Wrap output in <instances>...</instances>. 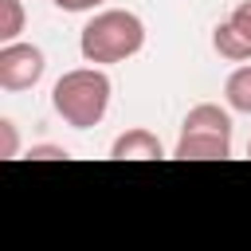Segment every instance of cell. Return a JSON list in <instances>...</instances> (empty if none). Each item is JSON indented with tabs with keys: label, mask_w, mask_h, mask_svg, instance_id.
I'll return each mask as SVG.
<instances>
[{
	"label": "cell",
	"mask_w": 251,
	"mask_h": 251,
	"mask_svg": "<svg viewBox=\"0 0 251 251\" xmlns=\"http://www.w3.org/2000/svg\"><path fill=\"white\" fill-rule=\"evenodd\" d=\"M141 47H145V24L129 8H102L78 31V55L82 63H94V67L126 63Z\"/></svg>",
	"instance_id": "cell-1"
},
{
	"label": "cell",
	"mask_w": 251,
	"mask_h": 251,
	"mask_svg": "<svg viewBox=\"0 0 251 251\" xmlns=\"http://www.w3.org/2000/svg\"><path fill=\"white\" fill-rule=\"evenodd\" d=\"M27 157H31V161H67L71 153H67L63 145H47V141H43V145H31Z\"/></svg>",
	"instance_id": "cell-10"
},
{
	"label": "cell",
	"mask_w": 251,
	"mask_h": 251,
	"mask_svg": "<svg viewBox=\"0 0 251 251\" xmlns=\"http://www.w3.org/2000/svg\"><path fill=\"white\" fill-rule=\"evenodd\" d=\"M110 94H114V82L102 67H75V71H63L51 86V110L71 126V129H90L106 118L110 110Z\"/></svg>",
	"instance_id": "cell-2"
},
{
	"label": "cell",
	"mask_w": 251,
	"mask_h": 251,
	"mask_svg": "<svg viewBox=\"0 0 251 251\" xmlns=\"http://www.w3.org/2000/svg\"><path fill=\"white\" fill-rule=\"evenodd\" d=\"M247 157H251V137H247Z\"/></svg>",
	"instance_id": "cell-12"
},
{
	"label": "cell",
	"mask_w": 251,
	"mask_h": 251,
	"mask_svg": "<svg viewBox=\"0 0 251 251\" xmlns=\"http://www.w3.org/2000/svg\"><path fill=\"white\" fill-rule=\"evenodd\" d=\"M110 157H114V161H161V157H165V145H161V137H157L153 129L133 126V129H126V133L114 137Z\"/></svg>",
	"instance_id": "cell-6"
},
{
	"label": "cell",
	"mask_w": 251,
	"mask_h": 251,
	"mask_svg": "<svg viewBox=\"0 0 251 251\" xmlns=\"http://www.w3.org/2000/svg\"><path fill=\"white\" fill-rule=\"evenodd\" d=\"M224 102L235 114H251V63H239L224 82Z\"/></svg>",
	"instance_id": "cell-7"
},
{
	"label": "cell",
	"mask_w": 251,
	"mask_h": 251,
	"mask_svg": "<svg viewBox=\"0 0 251 251\" xmlns=\"http://www.w3.org/2000/svg\"><path fill=\"white\" fill-rule=\"evenodd\" d=\"M20 153V129L12 118H0V161H12Z\"/></svg>",
	"instance_id": "cell-9"
},
{
	"label": "cell",
	"mask_w": 251,
	"mask_h": 251,
	"mask_svg": "<svg viewBox=\"0 0 251 251\" xmlns=\"http://www.w3.org/2000/svg\"><path fill=\"white\" fill-rule=\"evenodd\" d=\"M231 106L200 102L184 114L180 137L173 145L176 161H224L231 157Z\"/></svg>",
	"instance_id": "cell-3"
},
{
	"label": "cell",
	"mask_w": 251,
	"mask_h": 251,
	"mask_svg": "<svg viewBox=\"0 0 251 251\" xmlns=\"http://www.w3.org/2000/svg\"><path fill=\"white\" fill-rule=\"evenodd\" d=\"M24 24H27L24 0H0V43H16L24 35Z\"/></svg>",
	"instance_id": "cell-8"
},
{
	"label": "cell",
	"mask_w": 251,
	"mask_h": 251,
	"mask_svg": "<svg viewBox=\"0 0 251 251\" xmlns=\"http://www.w3.org/2000/svg\"><path fill=\"white\" fill-rule=\"evenodd\" d=\"M59 12H94V8H102L106 0H51Z\"/></svg>",
	"instance_id": "cell-11"
},
{
	"label": "cell",
	"mask_w": 251,
	"mask_h": 251,
	"mask_svg": "<svg viewBox=\"0 0 251 251\" xmlns=\"http://www.w3.org/2000/svg\"><path fill=\"white\" fill-rule=\"evenodd\" d=\"M47 75V55L43 47L35 43H0V90L8 94H20V90H31L39 86V78Z\"/></svg>",
	"instance_id": "cell-4"
},
{
	"label": "cell",
	"mask_w": 251,
	"mask_h": 251,
	"mask_svg": "<svg viewBox=\"0 0 251 251\" xmlns=\"http://www.w3.org/2000/svg\"><path fill=\"white\" fill-rule=\"evenodd\" d=\"M212 47L227 63H247L251 59V0L235 4L231 16L212 27Z\"/></svg>",
	"instance_id": "cell-5"
}]
</instances>
